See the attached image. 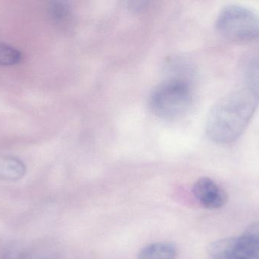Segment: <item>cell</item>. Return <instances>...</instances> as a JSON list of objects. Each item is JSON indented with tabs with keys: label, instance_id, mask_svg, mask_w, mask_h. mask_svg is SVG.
<instances>
[{
	"label": "cell",
	"instance_id": "cell-1",
	"mask_svg": "<svg viewBox=\"0 0 259 259\" xmlns=\"http://www.w3.org/2000/svg\"><path fill=\"white\" fill-rule=\"evenodd\" d=\"M258 102V93L249 87L225 94L208 113L205 123L208 138L219 144L234 142L250 123Z\"/></svg>",
	"mask_w": 259,
	"mask_h": 259
},
{
	"label": "cell",
	"instance_id": "cell-2",
	"mask_svg": "<svg viewBox=\"0 0 259 259\" xmlns=\"http://www.w3.org/2000/svg\"><path fill=\"white\" fill-rule=\"evenodd\" d=\"M215 30L224 39L246 44L259 38V15L249 8L229 5L219 12Z\"/></svg>",
	"mask_w": 259,
	"mask_h": 259
},
{
	"label": "cell",
	"instance_id": "cell-3",
	"mask_svg": "<svg viewBox=\"0 0 259 259\" xmlns=\"http://www.w3.org/2000/svg\"><path fill=\"white\" fill-rule=\"evenodd\" d=\"M193 102V91L183 79H170L160 84L151 94L149 106L154 114L164 120L183 117Z\"/></svg>",
	"mask_w": 259,
	"mask_h": 259
},
{
	"label": "cell",
	"instance_id": "cell-4",
	"mask_svg": "<svg viewBox=\"0 0 259 259\" xmlns=\"http://www.w3.org/2000/svg\"><path fill=\"white\" fill-rule=\"evenodd\" d=\"M210 259H259V222L239 237L221 239L208 246Z\"/></svg>",
	"mask_w": 259,
	"mask_h": 259
},
{
	"label": "cell",
	"instance_id": "cell-5",
	"mask_svg": "<svg viewBox=\"0 0 259 259\" xmlns=\"http://www.w3.org/2000/svg\"><path fill=\"white\" fill-rule=\"evenodd\" d=\"M193 193L196 200L207 209H219L228 202L226 192L212 179L201 177L195 182Z\"/></svg>",
	"mask_w": 259,
	"mask_h": 259
},
{
	"label": "cell",
	"instance_id": "cell-6",
	"mask_svg": "<svg viewBox=\"0 0 259 259\" xmlns=\"http://www.w3.org/2000/svg\"><path fill=\"white\" fill-rule=\"evenodd\" d=\"M27 173L25 164L19 158L0 155V179L19 180Z\"/></svg>",
	"mask_w": 259,
	"mask_h": 259
},
{
	"label": "cell",
	"instance_id": "cell-7",
	"mask_svg": "<svg viewBox=\"0 0 259 259\" xmlns=\"http://www.w3.org/2000/svg\"><path fill=\"white\" fill-rule=\"evenodd\" d=\"M176 247L170 243L148 245L139 253L138 259H176Z\"/></svg>",
	"mask_w": 259,
	"mask_h": 259
},
{
	"label": "cell",
	"instance_id": "cell-8",
	"mask_svg": "<svg viewBox=\"0 0 259 259\" xmlns=\"http://www.w3.org/2000/svg\"><path fill=\"white\" fill-rule=\"evenodd\" d=\"M22 60V54L15 47L0 42V65H15Z\"/></svg>",
	"mask_w": 259,
	"mask_h": 259
},
{
	"label": "cell",
	"instance_id": "cell-9",
	"mask_svg": "<svg viewBox=\"0 0 259 259\" xmlns=\"http://www.w3.org/2000/svg\"><path fill=\"white\" fill-rule=\"evenodd\" d=\"M49 13L58 24L65 23L70 16V7L66 2L53 1L48 6Z\"/></svg>",
	"mask_w": 259,
	"mask_h": 259
},
{
	"label": "cell",
	"instance_id": "cell-10",
	"mask_svg": "<svg viewBox=\"0 0 259 259\" xmlns=\"http://www.w3.org/2000/svg\"><path fill=\"white\" fill-rule=\"evenodd\" d=\"M18 259H42L39 258H35V257H31V256H27V255H23V254H21V255H20L19 258Z\"/></svg>",
	"mask_w": 259,
	"mask_h": 259
}]
</instances>
